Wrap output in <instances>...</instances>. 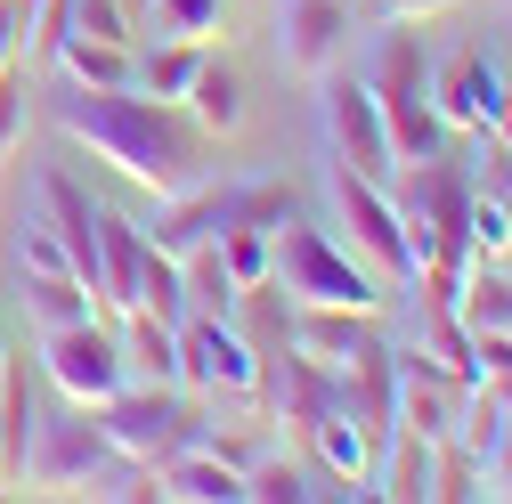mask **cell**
Wrapping results in <instances>:
<instances>
[{"label": "cell", "instance_id": "7", "mask_svg": "<svg viewBox=\"0 0 512 504\" xmlns=\"http://www.w3.org/2000/svg\"><path fill=\"white\" fill-rule=\"evenodd\" d=\"M106 464H114L106 431H98V415L74 399V407H57V415H33L25 472H17V480H33V488H90Z\"/></svg>", "mask_w": 512, "mask_h": 504}, {"label": "cell", "instance_id": "25", "mask_svg": "<svg viewBox=\"0 0 512 504\" xmlns=\"http://www.w3.org/2000/svg\"><path fill=\"white\" fill-rule=\"evenodd\" d=\"M131 309H155V318H187V285H179V261H171V252H155L147 244V261H139V301Z\"/></svg>", "mask_w": 512, "mask_h": 504}, {"label": "cell", "instance_id": "4", "mask_svg": "<svg viewBox=\"0 0 512 504\" xmlns=\"http://www.w3.org/2000/svg\"><path fill=\"white\" fill-rule=\"evenodd\" d=\"M90 415H98V431H106L114 456L155 464V472H163L179 448H196V439H204V423H196V407L179 399V383H122V391L98 399Z\"/></svg>", "mask_w": 512, "mask_h": 504}, {"label": "cell", "instance_id": "20", "mask_svg": "<svg viewBox=\"0 0 512 504\" xmlns=\"http://www.w3.org/2000/svg\"><path fill=\"white\" fill-rule=\"evenodd\" d=\"M25 309H33V326L49 334V326H74V318H98V293L74 277V269H41V277H25Z\"/></svg>", "mask_w": 512, "mask_h": 504}, {"label": "cell", "instance_id": "9", "mask_svg": "<svg viewBox=\"0 0 512 504\" xmlns=\"http://www.w3.org/2000/svg\"><path fill=\"white\" fill-rule=\"evenodd\" d=\"M41 358H49V383L66 391V399H82V407H98V399H114L122 383H131V366H122V334L98 326V318L49 326L41 334Z\"/></svg>", "mask_w": 512, "mask_h": 504}, {"label": "cell", "instance_id": "10", "mask_svg": "<svg viewBox=\"0 0 512 504\" xmlns=\"http://www.w3.org/2000/svg\"><path fill=\"white\" fill-rule=\"evenodd\" d=\"M350 25H358L350 0H285V9H277V66L293 82L334 74L342 49H350Z\"/></svg>", "mask_w": 512, "mask_h": 504}, {"label": "cell", "instance_id": "8", "mask_svg": "<svg viewBox=\"0 0 512 504\" xmlns=\"http://www.w3.org/2000/svg\"><path fill=\"white\" fill-rule=\"evenodd\" d=\"M179 383L204 399H261V358L236 334V318H204V309L179 318Z\"/></svg>", "mask_w": 512, "mask_h": 504}, {"label": "cell", "instance_id": "15", "mask_svg": "<svg viewBox=\"0 0 512 504\" xmlns=\"http://www.w3.org/2000/svg\"><path fill=\"white\" fill-rule=\"evenodd\" d=\"M309 448H317V464L334 472V496H366V464H374V431L350 415V407H334L326 423L309 431Z\"/></svg>", "mask_w": 512, "mask_h": 504}, {"label": "cell", "instance_id": "16", "mask_svg": "<svg viewBox=\"0 0 512 504\" xmlns=\"http://www.w3.org/2000/svg\"><path fill=\"white\" fill-rule=\"evenodd\" d=\"M179 106L196 114L212 139H236V131H244V74L228 66V57H212V49H204V66H196V82H187V98H179Z\"/></svg>", "mask_w": 512, "mask_h": 504}, {"label": "cell", "instance_id": "31", "mask_svg": "<svg viewBox=\"0 0 512 504\" xmlns=\"http://www.w3.org/2000/svg\"><path fill=\"white\" fill-rule=\"evenodd\" d=\"M17 277H41V269H66V244H57V228L33 212V220H17Z\"/></svg>", "mask_w": 512, "mask_h": 504}, {"label": "cell", "instance_id": "29", "mask_svg": "<svg viewBox=\"0 0 512 504\" xmlns=\"http://www.w3.org/2000/svg\"><path fill=\"white\" fill-rule=\"evenodd\" d=\"M74 33L82 41H139V9L131 0H74Z\"/></svg>", "mask_w": 512, "mask_h": 504}, {"label": "cell", "instance_id": "12", "mask_svg": "<svg viewBox=\"0 0 512 504\" xmlns=\"http://www.w3.org/2000/svg\"><path fill=\"white\" fill-rule=\"evenodd\" d=\"M382 334H374V309H334V301H293V350L309 358V366H350V358H366Z\"/></svg>", "mask_w": 512, "mask_h": 504}, {"label": "cell", "instance_id": "37", "mask_svg": "<svg viewBox=\"0 0 512 504\" xmlns=\"http://www.w3.org/2000/svg\"><path fill=\"white\" fill-rule=\"evenodd\" d=\"M496 9H512V0H496Z\"/></svg>", "mask_w": 512, "mask_h": 504}, {"label": "cell", "instance_id": "22", "mask_svg": "<svg viewBox=\"0 0 512 504\" xmlns=\"http://www.w3.org/2000/svg\"><path fill=\"white\" fill-rule=\"evenodd\" d=\"M212 244H220V269L236 277V293L277 277V228H228V236H212Z\"/></svg>", "mask_w": 512, "mask_h": 504}, {"label": "cell", "instance_id": "1", "mask_svg": "<svg viewBox=\"0 0 512 504\" xmlns=\"http://www.w3.org/2000/svg\"><path fill=\"white\" fill-rule=\"evenodd\" d=\"M57 131H66L74 147H90L98 163H114L131 187H147V196H187V187L212 179V131L196 114H187L179 98H155V90H57Z\"/></svg>", "mask_w": 512, "mask_h": 504}, {"label": "cell", "instance_id": "3", "mask_svg": "<svg viewBox=\"0 0 512 504\" xmlns=\"http://www.w3.org/2000/svg\"><path fill=\"white\" fill-rule=\"evenodd\" d=\"M277 293L285 301H334V309H382L391 301V285H382L358 252L317 228V220H277Z\"/></svg>", "mask_w": 512, "mask_h": 504}, {"label": "cell", "instance_id": "32", "mask_svg": "<svg viewBox=\"0 0 512 504\" xmlns=\"http://www.w3.org/2000/svg\"><path fill=\"white\" fill-rule=\"evenodd\" d=\"M496 391V448H488V488H512V374H480Z\"/></svg>", "mask_w": 512, "mask_h": 504}, {"label": "cell", "instance_id": "30", "mask_svg": "<svg viewBox=\"0 0 512 504\" xmlns=\"http://www.w3.org/2000/svg\"><path fill=\"white\" fill-rule=\"evenodd\" d=\"M66 41H74V0H41V9H33V33H25V66H49Z\"/></svg>", "mask_w": 512, "mask_h": 504}, {"label": "cell", "instance_id": "23", "mask_svg": "<svg viewBox=\"0 0 512 504\" xmlns=\"http://www.w3.org/2000/svg\"><path fill=\"white\" fill-rule=\"evenodd\" d=\"M196 66H204V41H155L147 57H139V90H155V98H187V82H196Z\"/></svg>", "mask_w": 512, "mask_h": 504}, {"label": "cell", "instance_id": "17", "mask_svg": "<svg viewBox=\"0 0 512 504\" xmlns=\"http://www.w3.org/2000/svg\"><path fill=\"white\" fill-rule=\"evenodd\" d=\"M122 366L131 383H179V326L155 309H122Z\"/></svg>", "mask_w": 512, "mask_h": 504}, {"label": "cell", "instance_id": "28", "mask_svg": "<svg viewBox=\"0 0 512 504\" xmlns=\"http://www.w3.org/2000/svg\"><path fill=\"white\" fill-rule=\"evenodd\" d=\"M147 17L163 25V41H204V33H220L228 0H147Z\"/></svg>", "mask_w": 512, "mask_h": 504}, {"label": "cell", "instance_id": "21", "mask_svg": "<svg viewBox=\"0 0 512 504\" xmlns=\"http://www.w3.org/2000/svg\"><path fill=\"white\" fill-rule=\"evenodd\" d=\"M179 285H187V309H204V318H236V277L220 269V244L179 252Z\"/></svg>", "mask_w": 512, "mask_h": 504}, {"label": "cell", "instance_id": "14", "mask_svg": "<svg viewBox=\"0 0 512 504\" xmlns=\"http://www.w3.org/2000/svg\"><path fill=\"white\" fill-rule=\"evenodd\" d=\"M139 261H147V228L98 204V301L131 309L139 301Z\"/></svg>", "mask_w": 512, "mask_h": 504}, {"label": "cell", "instance_id": "35", "mask_svg": "<svg viewBox=\"0 0 512 504\" xmlns=\"http://www.w3.org/2000/svg\"><path fill=\"white\" fill-rule=\"evenodd\" d=\"M0 366H9V318H0Z\"/></svg>", "mask_w": 512, "mask_h": 504}, {"label": "cell", "instance_id": "27", "mask_svg": "<svg viewBox=\"0 0 512 504\" xmlns=\"http://www.w3.org/2000/svg\"><path fill=\"white\" fill-rule=\"evenodd\" d=\"M25 98H33V66L25 57H0V163L25 147Z\"/></svg>", "mask_w": 512, "mask_h": 504}, {"label": "cell", "instance_id": "36", "mask_svg": "<svg viewBox=\"0 0 512 504\" xmlns=\"http://www.w3.org/2000/svg\"><path fill=\"white\" fill-rule=\"evenodd\" d=\"M0 480H9V439H0Z\"/></svg>", "mask_w": 512, "mask_h": 504}, {"label": "cell", "instance_id": "18", "mask_svg": "<svg viewBox=\"0 0 512 504\" xmlns=\"http://www.w3.org/2000/svg\"><path fill=\"white\" fill-rule=\"evenodd\" d=\"M49 66L57 74H66L74 90H131V74H139V57H131V41H66V49H57L49 57Z\"/></svg>", "mask_w": 512, "mask_h": 504}, {"label": "cell", "instance_id": "19", "mask_svg": "<svg viewBox=\"0 0 512 504\" xmlns=\"http://www.w3.org/2000/svg\"><path fill=\"white\" fill-rule=\"evenodd\" d=\"M456 318H464V334H512V269L472 261L464 293H456Z\"/></svg>", "mask_w": 512, "mask_h": 504}, {"label": "cell", "instance_id": "33", "mask_svg": "<svg viewBox=\"0 0 512 504\" xmlns=\"http://www.w3.org/2000/svg\"><path fill=\"white\" fill-rule=\"evenodd\" d=\"M439 9H456V0H374L382 25H423V17H439Z\"/></svg>", "mask_w": 512, "mask_h": 504}, {"label": "cell", "instance_id": "11", "mask_svg": "<svg viewBox=\"0 0 512 504\" xmlns=\"http://www.w3.org/2000/svg\"><path fill=\"white\" fill-rule=\"evenodd\" d=\"M431 106H439L447 131H488L496 106H504L496 57H488V49H447V57H431Z\"/></svg>", "mask_w": 512, "mask_h": 504}, {"label": "cell", "instance_id": "13", "mask_svg": "<svg viewBox=\"0 0 512 504\" xmlns=\"http://www.w3.org/2000/svg\"><path fill=\"white\" fill-rule=\"evenodd\" d=\"M431 448L439 439L391 423L374 439V464H366V496H391V504H431Z\"/></svg>", "mask_w": 512, "mask_h": 504}, {"label": "cell", "instance_id": "5", "mask_svg": "<svg viewBox=\"0 0 512 504\" xmlns=\"http://www.w3.org/2000/svg\"><path fill=\"white\" fill-rule=\"evenodd\" d=\"M326 204H334V236L358 252L382 285H415V252H407V228H399L391 187H382V179H358V171H342V163H326Z\"/></svg>", "mask_w": 512, "mask_h": 504}, {"label": "cell", "instance_id": "2", "mask_svg": "<svg viewBox=\"0 0 512 504\" xmlns=\"http://www.w3.org/2000/svg\"><path fill=\"white\" fill-rule=\"evenodd\" d=\"M366 90H374V114H382V131H391V155L399 163H431V155H447V122H439V106H431V49L407 33V25H391L374 41V74H366Z\"/></svg>", "mask_w": 512, "mask_h": 504}, {"label": "cell", "instance_id": "24", "mask_svg": "<svg viewBox=\"0 0 512 504\" xmlns=\"http://www.w3.org/2000/svg\"><path fill=\"white\" fill-rule=\"evenodd\" d=\"M472 496H488V472L472 464V448L439 439L431 448V504H472Z\"/></svg>", "mask_w": 512, "mask_h": 504}, {"label": "cell", "instance_id": "6", "mask_svg": "<svg viewBox=\"0 0 512 504\" xmlns=\"http://www.w3.org/2000/svg\"><path fill=\"white\" fill-rule=\"evenodd\" d=\"M317 131H326V163H342V171H358V179H382V187H391L399 155H391V131H382L366 82L317 74Z\"/></svg>", "mask_w": 512, "mask_h": 504}, {"label": "cell", "instance_id": "26", "mask_svg": "<svg viewBox=\"0 0 512 504\" xmlns=\"http://www.w3.org/2000/svg\"><path fill=\"white\" fill-rule=\"evenodd\" d=\"M301 496H317L301 464H285V456H252L244 464V504H301Z\"/></svg>", "mask_w": 512, "mask_h": 504}, {"label": "cell", "instance_id": "34", "mask_svg": "<svg viewBox=\"0 0 512 504\" xmlns=\"http://www.w3.org/2000/svg\"><path fill=\"white\" fill-rule=\"evenodd\" d=\"M488 131H496V139L512 147V90H504V106H496V122H488Z\"/></svg>", "mask_w": 512, "mask_h": 504}]
</instances>
